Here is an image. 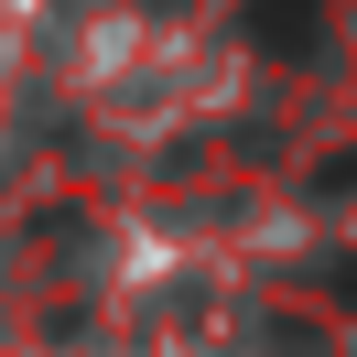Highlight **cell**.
<instances>
[{
	"label": "cell",
	"mask_w": 357,
	"mask_h": 357,
	"mask_svg": "<svg viewBox=\"0 0 357 357\" xmlns=\"http://www.w3.org/2000/svg\"><path fill=\"white\" fill-rule=\"evenodd\" d=\"M303 22H314V0H260V33H271V44H292Z\"/></svg>",
	"instance_id": "1"
}]
</instances>
